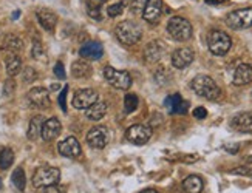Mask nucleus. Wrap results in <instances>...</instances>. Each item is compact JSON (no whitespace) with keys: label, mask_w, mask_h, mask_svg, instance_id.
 Instances as JSON below:
<instances>
[{"label":"nucleus","mask_w":252,"mask_h":193,"mask_svg":"<svg viewBox=\"0 0 252 193\" xmlns=\"http://www.w3.org/2000/svg\"><path fill=\"white\" fill-rule=\"evenodd\" d=\"M169 78H170V73L167 71L164 67H161V68H158V71L155 73V81L158 82L160 85H164L167 81H169Z\"/></svg>","instance_id":"nucleus-35"},{"label":"nucleus","mask_w":252,"mask_h":193,"mask_svg":"<svg viewBox=\"0 0 252 193\" xmlns=\"http://www.w3.org/2000/svg\"><path fill=\"white\" fill-rule=\"evenodd\" d=\"M3 48L8 53H17L24 48V42L20 40L17 36H6L5 42H3Z\"/></svg>","instance_id":"nucleus-27"},{"label":"nucleus","mask_w":252,"mask_h":193,"mask_svg":"<svg viewBox=\"0 0 252 193\" xmlns=\"http://www.w3.org/2000/svg\"><path fill=\"white\" fill-rule=\"evenodd\" d=\"M167 33L170 34L173 40L186 42L192 37V25L189 24V20H186L184 17L175 16L169 20V24H167Z\"/></svg>","instance_id":"nucleus-3"},{"label":"nucleus","mask_w":252,"mask_h":193,"mask_svg":"<svg viewBox=\"0 0 252 193\" xmlns=\"http://www.w3.org/2000/svg\"><path fill=\"white\" fill-rule=\"evenodd\" d=\"M62 130V125H60V121L57 119V117H50V119H47L44 122V125H42V139L44 141H53V139H56L59 136Z\"/></svg>","instance_id":"nucleus-15"},{"label":"nucleus","mask_w":252,"mask_h":193,"mask_svg":"<svg viewBox=\"0 0 252 193\" xmlns=\"http://www.w3.org/2000/svg\"><path fill=\"white\" fill-rule=\"evenodd\" d=\"M79 55L82 59H88V60H98L104 55V48L99 42H87L85 45H82Z\"/></svg>","instance_id":"nucleus-17"},{"label":"nucleus","mask_w":252,"mask_h":193,"mask_svg":"<svg viewBox=\"0 0 252 193\" xmlns=\"http://www.w3.org/2000/svg\"><path fill=\"white\" fill-rule=\"evenodd\" d=\"M203 179L199 176H187L184 181H183V189L187 192V193H201L203 192Z\"/></svg>","instance_id":"nucleus-24"},{"label":"nucleus","mask_w":252,"mask_h":193,"mask_svg":"<svg viewBox=\"0 0 252 193\" xmlns=\"http://www.w3.org/2000/svg\"><path fill=\"white\" fill-rule=\"evenodd\" d=\"M138 104H140V99L136 94H127L124 99V110L125 113H132L138 109Z\"/></svg>","instance_id":"nucleus-32"},{"label":"nucleus","mask_w":252,"mask_h":193,"mask_svg":"<svg viewBox=\"0 0 252 193\" xmlns=\"http://www.w3.org/2000/svg\"><path fill=\"white\" fill-rule=\"evenodd\" d=\"M141 193H158V192L153 190V189H147V190H144V192H141Z\"/></svg>","instance_id":"nucleus-43"},{"label":"nucleus","mask_w":252,"mask_h":193,"mask_svg":"<svg viewBox=\"0 0 252 193\" xmlns=\"http://www.w3.org/2000/svg\"><path fill=\"white\" fill-rule=\"evenodd\" d=\"M2 186H3V184H2V179H0V189H2Z\"/></svg>","instance_id":"nucleus-45"},{"label":"nucleus","mask_w":252,"mask_h":193,"mask_svg":"<svg viewBox=\"0 0 252 193\" xmlns=\"http://www.w3.org/2000/svg\"><path fill=\"white\" fill-rule=\"evenodd\" d=\"M194 51L191 48H178L172 53V65L178 70L187 68L194 62Z\"/></svg>","instance_id":"nucleus-12"},{"label":"nucleus","mask_w":252,"mask_h":193,"mask_svg":"<svg viewBox=\"0 0 252 193\" xmlns=\"http://www.w3.org/2000/svg\"><path fill=\"white\" fill-rule=\"evenodd\" d=\"M37 20L40 27L44 28L45 31H53L56 24H57V17L53 11H50V9H39L37 11Z\"/></svg>","instance_id":"nucleus-21"},{"label":"nucleus","mask_w":252,"mask_h":193,"mask_svg":"<svg viewBox=\"0 0 252 193\" xmlns=\"http://www.w3.org/2000/svg\"><path fill=\"white\" fill-rule=\"evenodd\" d=\"M67 93H68V87H64L59 94V105L62 111H67Z\"/></svg>","instance_id":"nucleus-37"},{"label":"nucleus","mask_w":252,"mask_h":193,"mask_svg":"<svg viewBox=\"0 0 252 193\" xmlns=\"http://www.w3.org/2000/svg\"><path fill=\"white\" fill-rule=\"evenodd\" d=\"M11 181H13V184L17 190L20 192H24L25 190V186H27V176H25V171L24 168H16L14 170V173L11 176Z\"/></svg>","instance_id":"nucleus-29"},{"label":"nucleus","mask_w":252,"mask_h":193,"mask_svg":"<svg viewBox=\"0 0 252 193\" xmlns=\"http://www.w3.org/2000/svg\"><path fill=\"white\" fill-rule=\"evenodd\" d=\"M98 101V93L91 88L78 90L73 96V107L78 110H87Z\"/></svg>","instance_id":"nucleus-10"},{"label":"nucleus","mask_w":252,"mask_h":193,"mask_svg":"<svg viewBox=\"0 0 252 193\" xmlns=\"http://www.w3.org/2000/svg\"><path fill=\"white\" fill-rule=\"evenodd\" d=\"M194 116L196 117V119H204V117L207 116V111H206V109H203V107H198V109L194 110Z\"/></svg>","instance_id":"nucleus-40"},{"label":"nucleus","mask_w":252,"mask_h":193,"mask_svg":"<svg viewBox=\"0 0 252 193\" xmlns=\"http://www.w3.org/2000/svg\"><path fill=\"white\" fill-rule=\"evenodd\" d=\"M164 50H166V47H164L163 42L153 40V42H150V44L145 47V50H144V59L147 62H150V63L158 62L163 57V55H164Z\"/></svg>","instance_id":"nucleus-18"},{"label":"nucleus","mask_w":252,"mask_h":193,"mask_svg":"<svg viewBox=\"0 0 252 193\" xmlns=\"http://www.w3.org/2000/svg\"><path fill=\"white\" fill-rule=\"evenodd\" d=\"M101 2H102V0H101Z\"/></svg>","instance_id":"nucleus-46"},{"label":"nucleus","mask_w":252,"mask_h":193,"mask_svg":"<svg viewBox=\"0 0 252 193\" xmlns=\"http://www.w3.org/2000/svg\"><path fill=\"white\" fill-rule=\"evenodd\" d=\"M60 179V171L56 167H40L33 176V186L36 189H44L48 186L57 184Z\"/></svg>","instance_id":"nucleus-5"},{"label":"nucleus","mask_w":252,"mask_h":193,"mask_svg":"<svg viewBox=\"0 0 252 193\" xmlns=\"http://www.w3.org/2000/svg\"><path fill=\"white\" fill-rule=\"evenodd\" d=\"M149 0H129V8L133 14H141Z\"/></svg>","instance_id":"nucleus-34"},{"label":"nucleus","mask_w":252,"mask_h":193,"mask_svg":"<svg viewBox=\"0 0 252 193\" xmlns=\"http://www.w3.org/2000/svg\"><path fill=\"white\" fill-rule=\"evenodd\" d=\"M19 17V11H16L14 14H13V19H17Z\"/></svg>","instance_id":"nucleus-44"},{"label":"nucleus","mask_w":252,"mask_h":193,"mask_svg":"<svg viewBox=\"0 0 252 193\" xmlns=\"http://www.w3.org/2000/svg\"><path fill=\"white\" fill-rule=\"evenodd\" d=\"M42 193H65V189L62 187V186H48V187H44V192Z\"/></svg>","instance_id":"nucleus-39"},{"label":"nucleus","mask_w":252,"mask_h":193,"mask_svg":"<svg viewBox=\"0 0 252 193\" xmlns=\"http://www.w3.org/2000/svg\"><path fill=\"white\" fill-rule=\"evenodd\" d=\"M207 47H209V51H211L212 55L224 56V55H227L230 47H232V40H230L229 34L224 33V31L215 29L207 37Z\"/></svg>","instance_id":"nucleus-4"},{"label":"nucleus","mask_w":252,"mask_h":193,"mask_svg":"<svg viewBox=\"0 0 252 193\" xmlns=\"http://www.w3.org/2000/svg\"><path fill=\"white\" fill-rule=\"evenodd\" d=\"M87 117L90 121H99L107 114V104L104 101H96L90 109H87Z\"/></svg>","instance_id":"nucleus-22"},{"label":"nucleus","mask_w":252,"mask_h":193,"mask_svg":"<svg viewBox=\"0 0 252 193\" xmlns=\"http://www.w3.org/2000/svg\"><path fill=\"white\" fill-rule=\"evenodd\" d=\"M204 2L209 5H224L227 3V0H204Z\"/></svg>","instance_id":"nucleus-41"},{"label":"nucleus","mask_w":252,"mask_h":193,"mask_svg":"<svg viewBox=\"0 0 252 193\" xmlns=\"http://www.w3.org/2000/svg\"><path fill=\"white\" fill-rule=\"evenodd\" d=\"M90 73H91V68L87 62H84V60H76V62H73V65H71V74L75 78H88L90 76Z\"/></svg>","instance_id":"nucleus-26"},{"label":"nucleus","mask_w":252,"mask_h":193,"mask_svg":"<svg viewBox=\"0 0 252 193\" xmlns=\"http://www.w3.org/2000/svg\"><path fill=\"white\" fill-rule=\"evenodd\" d=\"M252 81V67L249 63H240L237 70L234 71V83L241 87V85H248Z\"/></svg>","instance_id":"nucleus-20"},{"label":"nucleus","mask_w":252,"mask_h":193,"mask_svg":"<svg viewBox=\"0 0 252 193\" xmlns=\"http://www.w3.org/2000/svg\"><path fill=\"white\" fill-rule=\"evenodd\" d=\"M5 65L9 76H16V74H19L20 68H22V59L16 53H8V56L5 59Z\"/></svg>","instance_id":"nucleus-23"},{"label":"nucleus","mask_w":252,"mask_h":193,"mask_svg":"<svg viewBox=\"0 0 252 193\" xmlns=\"http://www.w3.org/2000/svg\"><path fill=\"white\" fill-rule=\"evenodd\" d=\"M87 13L91 19L94 20H101L102 19V8H101V0H87Z\"/></svg>","instance_id":"nucleus-28"},{"label":"nucleus","mask_w":252,"mask_h":193,"mask_svg":"<svg viewBox=\"0 0 252 193\" xmlns=\"http://www.w3.org/2000/svg\"><path fill=\"white\" fill-rule=\"evenodd\" d=\"M55 74L59 78V79H65V68H64V63L62 62H57L56 65H55Z\"/></svg>","instance_id":"nucleus-38"},{"label":"nucleus","mask_w":252,"mask_h":193,"mask_svg":"<svg viewBox=\"0 0 252 193\" xmlns=\"http://www.w3.org/2000/svg\"><path fill=\"white\" fill-rule=\"evenodd\" d=\"M163 16V0H149L142 11V17L145 22L152 25L158 24Z\"/></svg>","instance_id":"nucleus-11"},{"label":"nucleus","mask_w":252,"mask_h":193,"mask_svg":"<svg viewBox=\"0 0 252 193\" xmlns=\"http://www.w3.org/2000/svg\"><path fill=\"white\" fill-rule=\"evenodd\" d=\"M226 24L232 29H246L252 27V8L237 9L226 16Z\"/></svg>","instance_id":"nucleus-7"},{"label":"nucleus","mask_w":252,"mask_h":193,"mask_svg":"<svg viewBox=\"0 0 252 193\" xmlns=\"http://www.w3.org/2000/svg\"><path fill=\"white\" fill-rule=\"evenodd\" d=\"M22 78H24V81L25 82H33V81H36L37 79V73H36V70L34 68H31V67H28V68H25L24 70V74H22Z\"/></svg>","instance_id":"nucleus-36"},{"label":"nucleus","mask_w":252,"mask_h":193,"mask_svg":"<svg viewBox=\"0 0 252 193\" xmlns=\"http://www.w3.org/2000/svg\"><path fill=\"white\" fill-rule=\"evenodd\" d=\"M232 128L240 133H252V114L251 113H238L230 121Z\"/></svg>","instance_id":"nucleus-19"},{"label":"nucleus","mask_w":252,"mask_h":193,"mask_svg":"<svg viewBox=\"0 0 252 193\" xmlns=\"http://www.w3.org/2000/svg\"><path fill=\"white\" fill-rule=\"evenodd\" d=\"M191 87L198 96L209 101H217L222 96V90H220L217 82L212 78L206 76V74H198L196 78H194Z\"/></svg>","instance_id":"nucleus-1"},{"label":"nucleus","mask_w":252,"mask_h":193,"mask_svg":"<svg viewBox=\"0 0 252 193\" xmlns=\"http://www.w3.org/2000/svg\"><path fill=\"white\" fill-rule=\"evenodd\" d=\"M104 78L112 85V87L118 90H129L132 87V78L127 71L124 70H114L113 67L104 68Z\"/></svg>","instance_id":"nucleus-6"},{"label":"nucleus","mask_w":252,"mask_h":193,"mask_svg":"<svg viewBox=\"0 0 252 193\" xmlns=\"http://www.w3.org/2000/svg\"><path fill=\"white\" fill-rule=\"evenodd\" d=\"M234 173H238V175H252V170H246V168H235Z\"/></svg>","instance_id":"nucleus-42"},{"label":"nucleus","mask_w":252,"mask_h":193,"mask_svg":"<svg viewBox=\"0 0 252 193\" xmlns=\"http://www.w3.org/2000/svg\"><path fill=\"white\" fill-rule=\"evenodd\" d=\"M14 163V153L11 148H2L0 150V167H2L3 170L9 168L13 165Z\"/></svg>","instance_id":"nucleus-30"},{"label":"nucleus","mask_w":252,"mask_h":193,"mask_svg":"<svg viewBox=\"0 0 252 193\" xmlns=\"http://www.w3.org/2000/svg\"><path fill=\"white\" fill-rule=\"evenodd\" d=\"M114 34H116L118 40L124 45H135L141 40L142 31L140 28V25H136L135 22H130V20H125V22H121L116 29H114Z\"/></svg>","instance_id":"nucleus-2"},{"label":"nucleus","mask_w":252,"mask_h":193,"mask_svg":"<svg viewBox=\"0 0 252 193\" xmlns=\"http://www.w3.org/2000/svg\"><path fill=\"white\" fill-rule=\"evenodd\" d=\"M110 141V132L107 127L96 125L87 135V144L93 148H104Z\"/></svg>","instance_id":"nucleus-8"},{"label":"nucleus","mask_w":252,"mask_h":193,"mask_svg":"<svg viewBox=\"0 0 252 193\" xmlns=\"http://www.w3.org/2000/svg\"><path fill=\"white\" fill-rule=\"evenodd\" d=\"M57 150H59V153L65 158H78L81 155V145L78 142V139L73 136H68L64 141H60L57 145Z\"/></svg>","instance_id":"nucleus-14"},{"label":"nucleus","mask_w":252,"mask_h":193,"mask_svg":"<svg viewBox=\"0 0 252 193\" xmlns=\"http://www.w3.org/2000/svg\"><path fill=\"white\" fill-rule=\"evenodd\" d=\"M125 136H127V139L132 144L142 145L145 142H149V139L152 138V128L145 124H136L129 128Z\"/></svg>","instance_id":"nucleus-9"},{"label":"nucleus","mask_w":252,"mask_h":193,"mask_svg":"<svg viewBox=\"0 0 252 193\" xmlns=\"http://www.w3.org/2000/svg\"><path fill=\"white\" fill-rule=\"evenodd\" d=\"M129 5V0H119L118 3H113V5H109L107 6V14L110 17H118L124 13L125 6Z\"/></svg>","instance_id":"nucleus-31"},{"label":"nucleus","mask_w":252,"mask_h":193,"mask_svg":"<svg viewBox=\"0 0 252 193\" xmlns=\"http://www.w3.org/2000/svg\"><path fill=\"white\" fill-rule=\"evenodd\" d=\"M164 105L167 107V110H169V113H175V114H184V113L189 110V102L184 101L180 94L167 96V99H166Z\"/></svg>","instance_id":"nucleus-16"},{"label":"nucleus","mask_w":252,"mask_h":193,"mask_svg":"<svg viewBox=\"0 0 252 193\" xmlns=\"http://www.w3.org/2000/svg\"><path fill=\"white\" fill-rule=\"evenodd\" d=\"M28 101L37 109H48L50 107V93L44 87H34L28 91Z\"/></svg>","instance_id":"nucleus-13"},{"label":"nucleus","mask_w":252,"mask_h":193,"mask_svg":"<svg viewBox=\"0 0 252 193\" xmlns=\"http://www.w3.org/2000/svg\"><path fill=\"white\" fill-rule=\"evenodd\" d=\"M45 119L44 116H34L33 119L29 121V127H28V139H31V141H36V139L40 136L42 133V125H44Z\"/></svg>","instance_id":"nucleus-25"},{"label":"nucleus","mask_w":252,"mask_h":193,"mask_svg":"<svg viewBox=\"0 0 252 193\" xmlns=\"http://www.w3.org/2000/svg\"><path fill=\"white\" fill-rule=\"evenodd\" d=\"M31 56H33L36 60H47V55H45V50L42 47V44L39 40H36L33 44V50H31Z\"/></svg>","instance_id":"nucleus-33"}]
</instances>
